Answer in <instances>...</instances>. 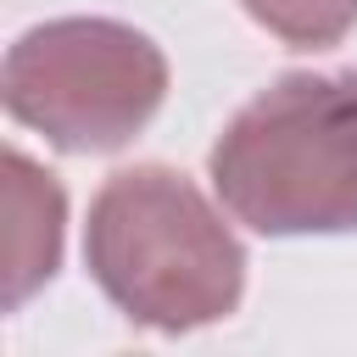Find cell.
Segmentation results:
<instances>
[{"instance_id": "3957f363", "label": "cell", "mask_w": 357, "mask_h": 357, "mask_svg": "<svg viewBox=\"0 0 357 357\" xmlns=\"http://www.w3.org/2000/svg\"><path fill=\"white\" fill-rule=\"evenodd\" d=\"M6 112L61 151L128 145L167 95V56L112 17H56L6 56Z\"/></svg>"}, {"instance_id": "5b68a950", "label": "cell", "mask_w": 357, "mask_h": 357, "mask_svg": "<svg viewBox=\"0 0 357 357\" xmlns=\"http://www.w3.org/2000/svg\"><path fill=\"white\" fill-rule=\"evenodd\" d=\"M240 6L251 11V22H262L273 39L296 50H324L346 39L357 22V0H240Z\"/></svg>"}, {"instance_id": "7a4b0ae2", "label": "cell", "mask_w": 357, "mask_h": 357, "mask_svg": "<svg viewBox=\"0 0 357 357\" xmlns=\"http://www.w3.org/2000/svg\"><path fill=\"white\" fill-rule=\"evenodd\" d=\"M218 201L257 234L357 229V73H290L212 145Z\"/></svg>"}, {"instance_id": "6da1fadb", "label": "cell", "mask_w": 357, "mask_h": 357, "mask_svg": "<svg viewBox=\"0 0 357 357\" xmlns=\"http://www.w3.org/2000/svg\"><path fill=\"white\" fill-rule=\"evenodd\" d=\"M84 262L106 301L145 329H201L240 307L245 251L218 206L173 167H123L84 223Z\"/></svg>"}, {"instance_id": "277c9868", "label": "cell", "mask_w": 357, "mask_h": 357, "mask_svg": "<svg viewBox=\"0 0 357 357\" xmlns=\"http://www.w3.org/2000/svg\"><path fill=\"white\" fill-rule=\"evenodd\" d=\"M6 307L17 312L39 284H50L61 262V223L67 195L61 184L33 167L22 151H6Z\"/></svg>"}]
</instances>
